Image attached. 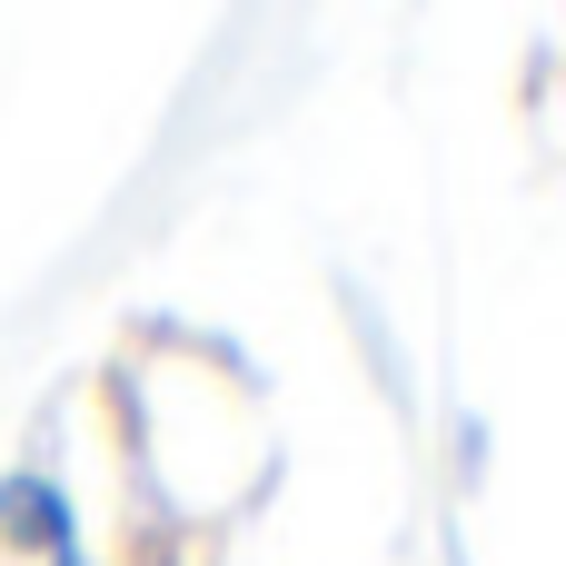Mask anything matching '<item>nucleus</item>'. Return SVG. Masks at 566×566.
<instances>
[{"mask_svg": "<svg viewBox=\"0 0 566 566\" xmlns=\"http://www.w3.org/2000/svg\"><path fill=\"white\" fill-rule=\"evenodd\" d=\"M0 566H80L60 507H50L40 488H0Z\"/></svg>", "mask_w": 566, "mask_h": 566, "instance_id": "1", "label": "nucleus"}]
</instances>
